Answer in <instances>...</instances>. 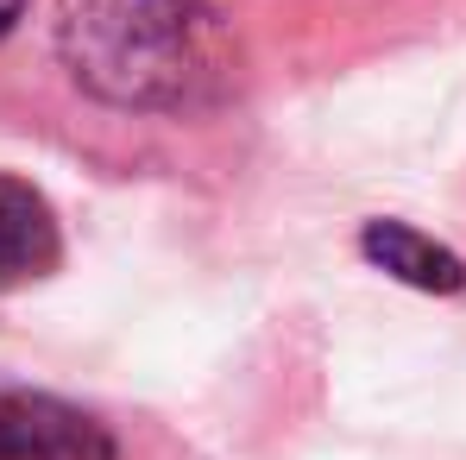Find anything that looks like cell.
I'll list each match as a JSON object with an SVG mask.
<instances>
[{"label": "cell", "instance_id": "5b68a950", "mask_svg": "<svg viewBox=\"0 0 466 460\" xmlns=\"http://www.w3.org/2000/svg\"><path fill=\"white\" fill-rule=\"evenodd\" d=\"M19 13H25V0H0V38L19 26Z\"/></svg>", "mask_w": 466, "mask_h": 460}, {"label": "cell", "instance_id": "7a4b0ae2", "mask_svg": "<svg viewBox=\"0 0 466 460\" xmlns=\"http://www.w3.org/2000/svg\"><path fill=\"white\" fill-rule=\"evenodd\" d=\"M0 460H114V435L51 391L0 384Z\"/></svg>", "mask_w": 466, "mask_h": 460}, {"label": "cell", "instance_id": "3957f363", "mask_svg": "<svg viewBox=\"0 0 466 460\" xmlns=\"http://www.w3.org/2000/svg\"><path fill=\"white\" fill-rule=\"evenodd\" d=\"M64 259V233L51 202L19 183V177H0V291H19L45 271H57Z\"/></svg>", "mask_w": 466, "mask_h": 460}, {"label": "cell", "instance_id": "6da1fadb", "mask_svg": "<svg viewBox=\"0 0 466 460\" xmlns=\"http://www.w3.org/2000/svg\"><path fill=\"white\" fill-rule=\"evenodd\" d=\"M57 57L107 107L177 114L228 82L215 0H57Z\"/></svg>", "mask_w": 466, "mask_h": 460}, {"label": "cell", "instance_id": "277c9868", "mask_svg": "<svg viewBox=\"0 0 466 460\" xmlns=\"http://www.w3.org/2000/svg\"><path fill=\"white\" fill-rule=\"evenodd\" d=\"M360 252L390 271L397 284H410V291H435V297H454L466 284V265L461 252H448L441 240H429V233L403 228V221H366L360 233Z\"/></svg>", "mask_w": 466, "mask_h": 460}]
</instances>
